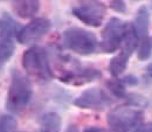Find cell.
I'll use <instances>...</instances> for the list:
<instances>
[{
	"mask_svg": "<svg viewBox=\"0 0 152 132\" xmlns=\"http://www.w3.org/2000/svg\"><path fill=\"white\" fill-rule=\"evenodd\" d=\"M33 96L32 83L28 77L19 70H12L11 83L6 98V109L12 113L22 112L29 104Z\"/></svg>",
	"mask_w": 152,
	"mask_h": 132,
	"instance_id": "obj_1",
	"label": "cell"
},
{
	"mask_svg": "<svg viewBox=\"0 0 152 132\" xmlns=\"http://www.w3.org/2000/svg\"><path fill=\"white\" fill-rule=\"evenodd\" d=\"M21 63L25 71L38 81L47 82L54 76L46 50L39 46L28 48L22 55Z\"/></svg>",
	"mask_w": 152,
	"mask_h": 132,
	"instance_id": "obj_2",
	"label": "cell"
},
{
	"mask_svg": "<svg viewBox=\"0 0 152 132\" xmlns=\"http://www.w3.org/2000/svg\"><path fill=\"white\" fill-rule=\"evenodd\" d=\"M62 43L78 55H90L99 46L95 34L80 27L67 28L62 34Z\"/></svg>",
	"mask_w": 152,
	"mask_h": 132,
	"instance_id": "obj_3",
	"label": "cell"
},
{
	"mask_svg": "<svg viewBox=\"0 0 152 132\" xmlns=\"http://www.w3.org/2000/svg\"><path fill=\"white\" fill-rule=\"evenodd\" d=\"M107 120L114 132H130L143 122V112L137 108L119 105L109 111Z\"/></svg>",
	"mask_w": 152,
	"mask_h": 132,
	"instance_id": "obj_4",
	"label": "cell"
},
{
	"mask_svg": "<svg viewBox=\"0 0 152 132\" xmlns=\"http://www.w3.org/2000/svg\"><path fill=\"white\" fill-rule=\"evenodd\" d=\"M129 26L130 25L125 23L123 20L118 18H111L109 20L101 34L99 48L102 49V52L111 54L121 48L126 38Z\"/></svg>",
	"mask_w": 152,
	"mask_h": 132,
	"instance_id": "obj_5",
	"label": "cell"
},
{
	"mask_svg": "<svg viewBox=\"0 0 152 132\" xmlns=\"http://www.w3.org/2000/svg\"><path fill=\"white\" fill-rule=\"evenodd\" d=\"M18 23L8 13H4L0 18V70L13 56L15 46L14 38L18 35Z\"/></svg>",
	"mask_w": 152,
	"mask_h": 132,
	"instance_id": "obj_6",
	"label": "cell"
},
{
	"mask_svg": "<svg viewBox=\"0 0 152 132\" xmlns=\"http://www.w3.org/2000/svg\"><path fill=\"white\" fill-rule=\"evenodd\" d=\"M149 26H150V13L146 6H140L136 18L133 28L138 38V58L139 61H145L151 54V41L149 36Z\"/></svg>",
	"mask_w": 152,
	"mask_h": 132,
	"instance_id": "obj_7",
	"label": "cell"
},
{
	"mask_svg": "<svg viewBox=\"0 0 152 132\" xmlns=\"http://www.w3.org/2000/svg\"><path fill=\"white\" fill-rule=\"evenodd\" d=\"M72 12L84 25L99 27L105 18L107 7L101 1H77Z\"/></svg>",
	"mask_w": 152,
	"mask_h": 132,
	"instance_id": "obj_8",
	"label": "cell"
},
{
	"mask_svg": "<svg viewBox=\"0 0 152 132\" xmlns=\"http://www.w3.org/2000/svg\"><path fill=\"white\" fill-rule=\"evenodd\" d=\"M137 47H138V38L133 28V25H130L126 38L121 47V52L118 53V55L113 57L109 63V71L114 77H118L124 73V70L126 69L129 58L131 57Z\"/></svg>",
	"mask_w": 152,
	"mask_h": 132,
	"instance_id": "obj_9",
	"label": "cell"
},
{
	"mask_svg": "<svg viewBox=\"0 0 152 132\" xmlns=\"http://www.w3.org/2000/svg\"><path fill=\"white\" fill-rule=\"evenodd\" d=\"M111 103V98L99 88H89L84 90L75 101L74 105L80 109L103 111Z\"/></svg>",
	"mask_w": 152,
	"mask_h": 132,
	"instance_id": "obj_10",
	"label": "cell"
},
{
	"mask_svg": "<svg viewBox=\"0 0 152 132\" xmlns=\"http://www.w3.org/2000/svg\"><path fill=\"white\" fill-rule=\"evenodd\" d=\"M50 28H52L50 20L46 18L33 19L29 23H27L25 27L20 29L17 35V40L22 44H29L43 38L50 31Z\"/></svg>",
	"mask_w": 152,
	"mask_h": 132,
	"instance_id": "obj_11",
	"label": "cell"
},
{
	"mask_svg": "<svg viewBox=\"0 0 152 132\" xmlns=\"http://www.w3.org/2000/svg\"><path fill=\"white\" fill-rule=\"evenodd\" d=\"M101 77H102V73L95 68H81L76 66L72 70H66L58 78L63 83L78 87V85L94 82L96 79H99Z\"/></svg>",
	"mask_w": 152,
	"mask_h": 132,
	"instance_id": "obj_12",
	"label": "cell"
},
{
	"mask_svg": "<svg viewBox=\"0 0 152 132\" xmlns=\"http://www.w3.org/2000/svg\"><path fill=\"white\" fill-rule=\"evenodd\" d=\"M13 12L22 19L34 17L40 9V1L38 0H17L12 1Z\"/></svg>",
	"mask_w": 152,
	"mask_h": 132,
	"instance_id": "obj_13",
	"label": "cell"
},
{
	"mask_svg": "<svg viewBox=\"0 0 152 132\" xmlns=\"http://www.w3.org/2000/svg\"><path fill=\"white\" fill-rule=\"evenodd\" d=\"M40 132H60L61 117L56 112H47L41 117Z\"/></svg>",
	"mask_w": 152,
	"mask_h": 132,
	"instance_id": "obj_14",
	"label": "cell"
},
{
	"mask_svg": "<svg viewBox=\"0 0 152 132\" xmlns=\"http://www.w3.org/2000/svg\"><path fill=\"white\" fill-rule=\"evenodd\" d=\"M107 85H108V89L110 90V93L113 95H115L116 97L118 98H124V97H128L126 96V90H125V84L119 81V79H110L107 82Z\"/></svg>",
	"mask_w": 152,
	"mask_h": 132,
	"instance_id": "obj_15",
	"label": "cell"
},
{
	"mask_svg": "<svg viewBox=\"0 0 152 132\" xmlns=\"http://www.w3.org/2000/svg\"><path fill=\"white\" fill-rule=\"evenodd\" d=\"M17 129V120L11 114L0 117V132H14Z\"/></svg>",
	"mask_w": 152,
	"mask_h": 132,
	"instance_id": "obj_16",
	"label": "cell"
},
{
	"mask_svg": "<svg viewBox=\"0 0 152 132\" xmlns=\"http://www.w3.org/2000/svg\"><path fill=\"white\" fill-rule=\"evenodd\" d=\"M110 7L116 11V12H118V13H125L126 12V5H125V2L124 1H116V0H113V1H110Z\"/></svg>",
	"mask_w": 152,
	"mask_h": 132,
	"instance_id": "obj_17",
	"label": "cell"
},
{
	"mask_svg": "<svg viewBox=\"0 0 152 132\" xmlns=\"http://www.w3.org/2000/svg\"><path fill=\"white\" fill-rule=\"evenodd\" d=\"M133 132H152V123H148L145 125H142L137 128Z\"/></svg>",
	"mask_w": 152,
	"mask_h": 132,
	"instance_id": "obj_18",
	"label": "cell"
},
{
	"mask_svg": "<svg viewBox=\"0 0 152 132\" xmlns=\"http://www.w3.org/2000/svg\"><path fill=\"white\" fill-rule=\"evenodd\" d=\"M124 84H128V85H134V84H137V78L136 77H133V76H125V78L122 81Z\"/></svg>",
	"mask_w": 152,
	"mask_h": 132,
	"instance_id": "obj_19",
	"label": "cell"
},
{
	"mask_svg": "<svg viewBox=\"0 0 152 132\" xmlns=\"http://www.w3.org/2000/svg\"><path fill=\"white\" fill-rule=\"evenodd\" d=\"M83 132H109V131H107L103 128H98V126H88V128L84 129Z\"/></svg>",
	"mask_w": 152,
	"mask_h": 132,
	"instance_id": "obj_20",
	"label": "cell"
},
{
	"mask_svg": "<svg viewBox=\"0 0 152 132\" xmlns=\"http://www.w3.org/2000/svg\"><path fill=\"white\" fill-rule=\"evenodd\" d=\"M66 132H78V130H77V128H76L75 125H69L67 128Z\"/></svg>",
	"mask_w": 152,
	"mask_h": 132,
	"instance_id": "obj_21",
	"label": "cell"
}]
</instances>
